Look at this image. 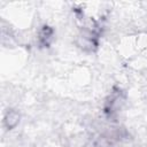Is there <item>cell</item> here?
Segmentation results:
<instances>
[{
	"label": "cell",
	"mask_w": 147,
	"mask_h": 147,
	"mask_svg": "<svg viewBox=\"0 0 147 147\" xmlns=\"http://www.w3.org/2000/svg\"><path fill=\"white\" fill-rule=\"evenodd\" d=\"M6 123L8 124V127H13L18 123V115L15 111H10L6 117Z\"/></svg>",
	"instance_id": "7a4b0ae2"
},
{
	"label": "cell",
	"mask_w": 147,
	"mask_h": 147,
	"mask_svg": "<svg viewBox=\"0 0 147 147\" xmlns=\"http://www.w3.org/2000/svg\"><path fill=\"white\" fill-rule=\"evenodd\" d=\"M52 38H53V30L45 25L41 30H40V33H39V42L41 46H48L49 42L52 41Z\"/></svg>",
	"instance_id": "6da1fadb"
}]
</instances>
